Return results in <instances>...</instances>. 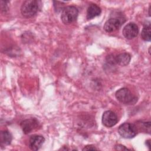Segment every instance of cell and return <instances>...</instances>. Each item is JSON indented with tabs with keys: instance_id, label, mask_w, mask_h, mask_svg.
Wrapping results in <instances>:
<instances>
[{
	"instance_id": "18",
	"label": "cell",
	"mask_w": 151,
	"mask_h": 151,
	"mask_svg": "<svg viewBox=\"0 0 151 151\" xmlns=\"http://www.w3.org/2000/svg\"><path fill=\"white\" fill-rule=\"evenodd\" d=\"M150 6H149V11H150ZM149 16L150 15V12H149Z\"/></svg>"
},
{
	"instance_id": "9",
	"label": "cell",
	"mask_w": 151,
	"mask_h": 151,
	"mask_svg": "<svg viewBox=\"0 0 151 151\" xmlns=\"http://www.w3.org/2000/svg\"><path fill=\"white\" fill-rule=\"evenodd\" d=\"M45 141L42 136L34 134L30 137L28 142V146L32 150H38L42 146Z\"/></svg>"
},
{
	"instance_id": "3",
	"label": "cell",
	"mask_w": 151,
	"mask_h": 151,
	"mask_svg": "<svg viewBox=\"0 0 151 151\" xmlns=\"http://www.w3.org/2000/svg\"><path fill=\"white\" fill-rule=\"evenodd\" d=\"M78 15V10L76 6H67L62 10L61 19L64 24H70L77 19Z\"/></svg>"
},
{
	"instance_id": "15",
	"label": "cell",
	"mask_w": 151,
	"mask_h": 151,
	"mask_svg": "<svg viewBox=\"0 0 151 151\" xmlns=\"http://www.w3.org/2000/svg\"><path fill=\"white\" fill-rule=\"evenodd\" d=\"M114 149L116 150H130L128 148L124 146H123L122 145H117L115 146Z\"/></svg>"
},
{
	"instance_id": "6",
	"label": "cell",
	"mask_w": 151,
	"mask_h": 151,
	"mask_svg": "<svg viewBox=\"0 0 151 151\" xmlns=\"http://www.w3.org/2000/svg\"><path fill=\"white\" fill-rule=\"evenodd\" d=\"M102 123L107 127H111L116 124L118 118L116 113L111 110L104 111L102 116Z\"/></svg>"
},
{
	"instance_id": "4",
	"label": "cell",
	"mask_w": 151,
	"mask_h": 151,
	"mask_svg": "<svg viewBox=\"0 0 151 151\" xmlns=\"http://www.w3.org/2000/svg\"><path fill=\"white\" fill-rule=\"evenodd\" d=\"M118 132L123 138L132 139L137 134V130L134 124L124 123L119 127Z\"/></svg>"
},
{
	"instance_id": "8",
	"label": "cell",
	"mask_w": 151,
	"mask_h": 151,
	"mask_svg": "<svg viewBox=\"0 0 151 151\" xmlns=\"http://www.w3.org/2000/svg\"><path fill=\"white\" fill-rule=\"evenodd\" d=\"M20 125L23 132L25 134H28L37 129L39 126V123L38 120L35 119H29L21 122Z\"/></svg>"
},
{
	"instance_id": "1",
	"label": "cell",
	"mask_w": 151,
	"mask_h": 151,
	"mask_svg": "<svg viewBox=\"0 0 151 151\" xmlns=\"http://www.w3.org/2000/svg\"><path fill=\"white\" fill-rule=\"evenodd\" d=\"M41 1L37 0H27L24 1L21 7V12L25 18H31L38 11Z\"/></svg>"
},
{
	"instance_id": "2",
	"label": "cell",
	"mask_w": 151,
	"mask_h": 151,
	"mask_svg": "<svg viewBox=\"0 0 151 151\" xmlns=\"http://www.w3.org/2000/svg\"><path fill=\"white\" fill-rule=\"evenodd\" d=\"M115 96L118 101L125 104H134L137 101V99L127 88H122L118 90Z\"/></svg>"
},
{
	"instance_id": "10",
	"label": "cell",
	"mask_w": 151,
	"mask_h": 151,
	"mask_svg": "<svg viewBox=\"0 0 151 151\" xmlns=\"http://www.w3.org/2000/svg\"><path fill=\"white\" fill-rule=\"evenodd\" d=\"M131 60V56L129 53L123 52L114 56V63L121 66H126L129 64Z\"/></svg>"
},
{
	"instance_id": "17",
	"label": "cell",
	"mask_w": 151,
	"mask_h": 151,
	"mask_svg": "<svg viewBox=\"0 0 151 151\" xmlns=\"http://www.w3.org/2000/svg\"><path fill=\"white\" fill-rule=\"evenodd\" d=\"M146 145L149 148H150V140H147L146 141Z\"/></svg>"
},
{
	"instance_id": "5",
	"label": "cell",
	"mask_w": 151,
	"mask_h": 151,
	"mask_svg": "<svg viewBox=\"0 0 151 151\" xmlns=\"http://www.w3.org/2000/svg\"><path fill=\"white\" fill-rule=\"evenodd\" d=\"M125 21L123 17L111 18L105 22L103 28L107 32H112L119 29Z\"/></svg>"
},
{
	"instance_id": "11",
	"label": "cell",
	"mask_w": 151,
	"mask_h": 151,
	"mask_svg": "<svg viewBox=\"0 0 151 151\" xmlns=\"http://www.w3.org/2000/svg\"><path fill=\"white\" fill-rule=\"evenodd\" d=\"M101 9L100 6L95 4H90L87 10V18L91 19L96 17L100 15L101 14Z\"/></svg>"
},
{
	"instance_id": "12",
	"label": "cell",
	"mask_w": 151,
	"mask_h": 151,
	"mask_svg": "<svg viewBox=\"0 0 151 151\" xmlns=\"http://www.w3.org/2000/svg\"><path fill=\"white\" fill-rule=\"evenodd\" d=\"M12 140V134L8 130H2L0 133V142L1 146H5L11 144Z\"/></svg>"
},
{
	"instance_id": "16",
	"label": "cell",
	"mask_w": 151,
	"mask_h": 151,
	"mask_svg": "<svg viewBox=\"0 0 151 151\" xmlns=\"http://www.w3.org/2000/svg\"><path fill=\"white\" fill-rule=\"evenodd\" d=\"M97 150V148H96L93 145H87L84 146V147L83 149V150Z\"/></svg>"
},
{
	"instance_id": "7",
	"label": "cell",
	"mask_w": 151,
	"mask_h": 151,
	"mask_svg": "<svg viewBox=\"0 0 151 151\" xmlns=\"http://www.w3.org/2000/svg\"><path fill=\"white\" fill-rule=\"evenodd\" d=\"M139 33V28L134 22H129L126 25L122 31L123 36L128 39L131 40L136 37Z\"/></svg>"
},
{
	"instance_id": "14",
	"label": "cell",
	"mask_w": 151,
	"mask_h": 151,
	"mask_svg": "<svg viewBox=\"0 0 151 151\" xmlns=\"http://www.w3.org/2000/svg\"><path fill=\"white\" fill-rule=\"evenodd\" d=\"M139 127H136V129L137 130L138 129H139L140 130H143L144 132H148L149 133L150 131V123L149 122H143L139 123L138 124Z\"/></svg>"
},
{
	"instance_id": "13",
	"label": "cell",
	"mask_w": 151,
	"mask_h": 151,
	"mask_svg": "<svg viewBox=\"0 0 151 151\" xmlns=\"http://www.w3.org/2000/svg\"><path fill=\"white\" fill-rule=\"evenodd\" d=\"M151 30H150V25L149 24L148 25H146L143 27V28L142 31L141 37L145 41H150L151 39Z\"/></svg>"
}]
</instances>
